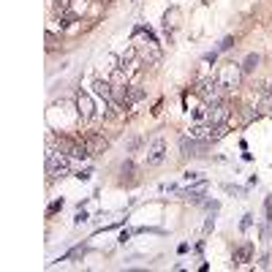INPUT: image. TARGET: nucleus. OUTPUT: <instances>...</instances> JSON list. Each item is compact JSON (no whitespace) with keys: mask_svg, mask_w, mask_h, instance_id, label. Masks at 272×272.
<instances>
[{"mask_svg":"<svg viewBox=\"0 0 272 272\" xmlns=\"http://www.w3.org/2000/svg\"><path fill=\"white\" fill-rule=\"evenodd\" d=\"M251 256H253V248H251V245H242L240 251L234 253V261H237V264H242V261H248Z\"/></svg>","mask_w":272,"mask_h":272,"instance_id":"11","label":"nucleus"},{"mask_svg":"<svg viewBox=\"0 0 272 272\" xmlns=\"http://www.w3.org/2000/svg\"><path fill=\"white\" fill-rule=\"evenodd\" d=\"M93 93L101 95L104 101H112V98H114V87H112V82H106V79H95V82H93Z\"/></svg>","mask_w":272,"mask_h":272,"instance_id":"8","label":"nucleus"},{"mask_svg":"<svg viewBox=\"0 0 272 272\" xmlns=\"http://www.w3.org/2000/svg\"><path fill=\"white\" fill-rule=\"evenodd\" d=\"M223 190H229V193H237V196H242V193H245V188H234V185H223Z\"/></svg>","mask_w":272,"mask_h":272,"instance_id":"16","label":"nucleus"},{"mask_svg":"<svg viewBox=\"0 0 272 272\" xmlns=\"http://www.w3.org/2000/svg\"><path fill=\"white\" fill-rule=\"evenodd\" d=\"M87 221V212H76V223H84Z\"/></svg>","mask_w":272,"mask_h":272,"instance_id":"22","label":"nucleus"},{"mask_svg":"<svg viewBox=\"0 0 272 272\" xmlns=\"http://www.w3.org/2000/svg\"><path fill=\"white\" fill-rule=\"evenodd\" d=\"M234 46V38L229 36V38H223V44H221V49H231Z\"/></svg>","mask_w":272,"mask_h":272,"instance_id":"18","label":"nucleus"},{"mask_svg":"<svg viewBox=\"0 0 272 272\" xmlns=\"http://www.w3.org/2000/svg\"><path fill=\"white\" fill-rule=\"evenodd\" d=\"M215 57H218V52H209V55H204V60H207V63H215Z\"/></svg>","mask_w":272,"mask_h":272,"instance_id":"21","label":"nucleus"},{"mask_svg":"<svg viewBox=\"0 0 272 272\" xmlns=\"http://www.w3.org/2000/svg\"><path fill=\"white\" fill-rule=\"evenodd\" d=\"M199 177H202L199 171H188V174H185V180H188V183H193V180H199Z\"/></svg>","mask_w":272,"mask_h":272,"instance_id":"19","label":"nucleus"},{"mask_svg":"<svg viewBox=\"0 0 272 272\" xmlns=\"http://www.w3.org/2000/svg\"><path fill=\"white\" fill-rule=\"evenodd\" d=\"M229 120V106L223 101L218 104H209V112H207V123L209 126H226Z\"/></svg>","mask_w":272,"mask_h":272,"instance_id":"5","label":"nucleus"},{"mask_svg":"<svg viewBox=\"0 0 272 272\" xmlns=\"http://www.w3.org/2000/svg\"><path fill=\"white\" fill-rule=\"evenodd\" d=\"M259 109H261V112H272V95H270V93H264V95H261Z\"/></svg>","mask_w":272,"mask_h":272,"instance_id":"14","label":"nucleus"},{"mask_svg":"<svg viewBox=\"0 0 272 272\" xmlns=\"http://www.w3.org/2000/svg\"><path fill=\"white\" fill-rule=\"evenodd\" d=\"M71 155H65V152H57L49 147V152H46V171H49V177L57 180V177H65V174H71Z\"/></svg>","mask_w":272,"mask_h":272,"instance_id":"1","label":"nucleus"},{"mask_svg":"<svg viewBox=\"0 0 272 272\" xmlns=\"http://www.w3.org/2000/svg\"><path fill=\"white\" fill-rule=\"evenodd\" d=\"M264 93H270V95H272V76H270V79H267V84H264Z\"/></svg>","mask_w":272,"mask_h":272,"instance_id":"23","label":"nucleus"},{"mask_svg":"<svg viewBox=\"0 0 272 272\" xmlns=\"http://www.w3.org/2000/svg\"><path fill=\"white\" fill-rule=\"evenodd\" d=\"M204 145H207V142L190 139V136H183V139H180L183 152H185V155H193V158H196V155H204Z\"/></svg>","mask_w":272,"mask_h":272,"instance_id":"6","label":"nucleus"},{"mask_svg":"<svg viewBox=\"0 0 272 272\" xmlns=\"http://www.w3.org/2000/svg\"><path fill=\"white\" fill-rule=\"evenodd\" d=\"M204 193H207V183H199V185H190V188H185V196L193 199V202H202Z\"/></svg>","mask_w":272,"mask_h":272,"instance_id":"10","label":"nucleus"},{"mask_svg":"<svg viewBox=\"0 0 272 272\" xmlns=\"http://www.w3.org/2000/svg\"><path fill=\"white\" fill-rule=\"evenodd\" d=\"M60 207H63V199H60V202H52V204H49V209H46V215H55Z\"/></svg>","mask_w":272,"mask_h":272,"instance_id":"15","label":"nucleus"},{"mask_svg":"<svg viewBox=\"0 0 272 272\" xmlns=\"http://www.w3.org/2000/svg\"><path fill=\"white\" fill-rule=\"evenodd\" d=\"M218 82H221L223 93H231V90H237V87H240V82H242V65H237V63L223 65V68L218 71Z\"/></svg>","mask_w":272,"mask_h":272,"instance_id":"2","label":"nucleus"},{"mask_svg":"<svg viewBox=\"0 0 272 272\" xmlns=\"http://www.w3.org/2000/svg\"><path fill=\"white\" fill-rule=\"evenodd\" d=\"M164 158H166V142L161 139V136H155V139L147 145L145 161H147V166H158V164H164Z\"/></svg>","mask_w":272,"mask_h":272,"instance_id":"4","label":"nucleus"},{"mask_svg":"<svg viewBox=\"0 0 272 272\" xmlns=\"http://www.w3.org/2000/svg\"><path fill=\"white\" fill-rule=\"evenodd\" d=\"M174 19H177V8H171V11L164 17V30H166V33L174 30Z\"/></svg>","mask_w":272,"mask_h":272,"instance_id":"13","label":"nucleus"},{"mask_svg":"<svg viewBox=\"0 0 272 272\" xmlns=\"http://www.w3.org/2000/svg\"><path fill=\"white\" fill-rule=\"evenodd\" d=\"M76 109H79V114H82L84 120H90L95 114V109H93V98H90L87 93H82L79 90V95H76Z\"/></svg>","mask_w":272,"mask_h":272,"instance_id":"7","label":"nucleus"},{"mask_svg":"<svg viewBox=\"0 0 272 272\" xmlns=\"http://www.w3.org/2000/svg\"><path fill=\"white\" fill-rule=\"evenodd\" d=\"M256 65H259V55H248L245 63H242V74H251V71H256Z\"/></svg>","mask_w":272,"mask_h":272,"instance_id":"12","label":"nucleus"},{"mask_svg":"<svg viewBox=\"0 0 272 272\" xmlns=\"http://www.w3.org/2000/svg\"><path fill=\"white\" fill-rule=\"evenodd\" d=\"M123 174H126V177H133V164H131V161L123 164Z\"/></svg>","mask_w":272,"mask_h":272,"instance_id":"17","label":"nucleus"},{"mask_svg":"<svg viewBox=\"0 0 272 272\" xmlns=\"http://www.w3.org/2000/svg\"><path fill=\"white\" fill-rule=\"evenodd\" d=\"M87 147H90V155H101V152L109 150V142L104 139L101 133H93V136L87 139Z\"/></svg>","mask_w":272,"mask_h":272,"instance_id":"9","label":"nucleus"},{"mask_svg":"<svg viewBox=\"0 0 272 272\" xmlns=\"http://www.w3.org/2000/svg\"><path fill=\"white\" fill-rule=\"evenodd\" d=\"M196 93L207 106L209 104H218L223 98V87H221V82H218V76L215 79H202V82L196 84Z\"/></svg>","mask_w":272,"mask_h":272,"instance_id":"3","label":"nucleus"},{"mask_svg":"<svg viewBox=\"0 0 272 272\" xmlns=\"http://www.w3.org/2000/svg\"><path fill=\"white\" fill-rule=\"evenodd\" d=\"M90 174H93V171H90V169H82V171H79V174H76V177H79V180H90Z\"/></svg>","mask_w":272,"mask_h":272,"instance_id":"20","label":"nucleus"}]
</instances>
